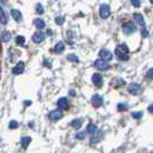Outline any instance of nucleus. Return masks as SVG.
<instances>
[{"label": "nucleus", "mask_w": 153, "mask_h": 153, "mask_svg": "<svg viewBox=\"0 0 153 153\" xmlns=\"http://www.w3.org/2000/svg\"><path fill=\"white\" fill-rule=\"evenodd\" d=\"M134 7H139L140 6V0H130Z\"/></svg>", "instance_id": "nucleus-28"}, {"label": "nucleus", "mask_w": 153, "mask_h": 153, "mask_svg": "<svg viewBox=\"0 0 153 153\" xmlns=\"http://www.w3.org/2000/svg\"><path fill=\"white\" fill-rule=\"evenodd\" d=\"M44 39H45V35H44L43 32H36V33L32 36V42L36 43V44L42 43Z\"/></svg>", "instance_id": "nucleus-11"}, {"label": "nucleus", "mask_w": 153, "mask_h": 153, "mask_svg": "<svg viewBox=\"0 0 153 153\" xmlns=\"http://www.w3.org/2000/svg\"><path fill=\"white\" fill-rule=\"evenodd\" d=\"M101 138V131L100 130H96L93 134L91 135V139H90V143L91 144H97Z\"/></svg>", "instance_id": "nucleus-9"}, {"label": "nucleus", "mask_w": 153, "mask_h": 153, "mask_svg": "<svg viewBox=\"0 0 153 153\" xmlns=\"http://www.w3.org/2000/svg\"><path fill=\"white\" fill-rule=\"evenodd\" d=\"M91 101H92V105H93L94 107H100V106L102 105V98H101V96H99V94L92 96Z\"/></svg>", "instance_id": "nucleus-7"}, {"label": "nucleus", "mask_w": 153, "mask_h": 153, "mask_svg": "<svg viewBox=\"0 0 153 153\" xmlns=\"http://www.w3.org/2000/svg\"><path fill=\"white\" fill-rule=\"evenodd\" d=\"M97 130V127H96V126H94V124H93V123H90V124H89V126H88V128H86V131H88V132H89V134H93V132H94V131Z\"/></svg>", "instance_id": "nucleus-22"}, {"label": "nucleus", "mask_w": 153, "mask_h": 153, "mask_svg": "<svg viewBox=\"0 0 153 153\" xmlns=\"http://www.w3.org/2000/svg\"><path fill=\"white\" fill-rule=\"evenodd\" d=\"M10 38H12L10 32H8V31H2V33H1V39H2V42H4V43L9 42Z\"/></svg>", "instance_id": "nucleus-17"}, {"label": "nucleus", "mask_w": 153, "mask_h": 153, "mask_svg": "<svg viewBox=\"0 0 153 153\" xmlns=\"http://www.w3.org/2000/svg\"><path fill=\"white\" fill-rule=\"evenodd\" d=\"M8 21V17L6 15V13H5V10H4V8L0 6V23L1 24H6Z\"/></svg>", "instance_id": "nucleus-14"}, {"label": "nucleus", "mask_w": 153, "mask_h": 153, "mask_svg": "<svg viewBox=\"0 0 153 153\" xmlns=\"http://www.w3.org/2000/svg\"><path fill=\"white\" fill-rule=\"evenodd\" d=\"M63 50H65V44L62 42H59L56 45L54 46V52L55 53H61Z\"/></svg>", "instance_id": "nucleus-18"}, {"label": "nucleus", "mask_w": 153, "mask_h": 153, "mask_svg": "<svg viewBox=\"0 0 153 153\" xmlns=\"http://www.w3.org/2000/svg\"><path fill=\"white\" fill-rule=\"evenodd\" d=\"M71 127H73L74 129H79V128L82 127V121H81L79 119L73 120V121H71Z\"/></svg>", "instance_id": "nucleus-20"}, {"label": "nucleus", "mask_w": 153, "mask_h": 153, "mask_svg": "<svg viewBox=\"0 0 153 153\" xmlns=\"http://www.w3.org/2000/svg\"><path fill=\"white\" fill-rule=\"evenodd\" d=\"M134 20L137 22L138 25H140V27H145V21H144V17H143V15L140 14V13H135L134 14Z\"/></svg>", "instance_id": "nucleus-10"}, {"label": "nucleus", "mask_w": 153, "mask_h": 153, "mask_svg": "<svg viewBox=\"0 0 153 153\" xmlns=\"http://www.w3.org/2000/svg\"><path fill=\"white\" fill-rule=\"evenodd\" d=\"M55 22H56V24H58V25H61L62 23L65 22V19H63L62 16H58V17L55 19Z\"/></svg>", "instance_id": "nucleus-26"}, {"label": "nucleus", "mask_w": 153, "mask_h": 153, "mask_svg": "<svg viewBox=\"0 0 153 153\" xmlns=\"http://www.w3.org/2000/svg\"><path fill=\"white\" fill-rule=\"evenodd\" d=\"M149 111H150V112H152V105H150V107H149Z\"/></svg>", "instance_id": "nucleus-34"}, {"label": "nucleus", "mask_w": 153, "mask_h": 153, "mask_svg": "<svg viewBox=\"0 0 153 153\" xmlns=\"http://www.w3.org/2000/svg\"><path fill=\"white\" fill-rule=\"evenodd\" d=\"M17 127H19V123L16 121H10V123H9V128L10 129H16Z\"/></svg>", "instance_id": "nucleus-27"}, {"label": "nucleus", "mask_w": 153, "mask_h": 153, "mask_svg": "<svg viewBox=\"0 0 153 153\" xmlns=\"http://www.w3.org/2000/svg\"><path fill=\"white\" fill-rule=\"evenodd\" d=\"M35 25H36V28H38L39 30L44 29L45 28V21H43L42 19H36L35 20Z\"/></svg>", "instance_id": "nucleus-19"}, {"label": "nucleus", "mask_w": 153, "mask_h": 153, "mask_svg": "<svg viewBox=\"0 0 153 153\" xmlns=\"http://www.w3.org/2000/svg\"><path fill=\"white\" fill-rule=\"evenodd\" d=\"M111 14V8L108 5L106 4H102V5H100L99 7V15L101 19H107L108 16Z\"/></svg>", "instance_id": "nucleus-2"}, {"label": "nucleus", "mask_w": 153, "mask_h": 153, "mask_svg": "<svg viewBox=\"0 0 153 153\" xmlns=\"http://www.w3.org/2000/svg\"><path fill=\"white\" fill-rule=\"evenodd\" d=\"M92 83L96 85V86L100 88L102 85V76L100 74H93L92 75Z\"/></svg>", "instance_id": "nucleus-8"}, {"label": "nucleus", "mask_w": 153, "mask_h": 153, "mask_svg": "<svg viewBox=\"0 0 153 153\" xmlns=\"http://www.w3.org/2000/svg\"><path fill=\"white\" fill-rule=\"evenodd\" d=\"M147 78H149V79H152V69L149 70V73H147Z\"/></svg>", "instance_id": "nucleus-33"}, {"label": "nucleus", "mask_w": 153, "mask_h": 153, "mask_svg": "<svg viewBox=\"0 0 153 153\" xmlns=\"http://www.w3.org/2000/svg\"><path fill=\"white\" fill-rule=\"evenodd\" d=\"M61 117H62V112L60 109H55V111H52V112L50 113V119H51V120L56 121V120H59V119H61Z\"/></svg>", "instance_id": "nucleus-12"}, {"label": "nucleus", "mask_w": 153, "mask_h": 153, "mask_svg": "<svg viewBox=\"0 0 153 153\" xmlns=\"http://www.w3.org/2000/svg\"><path fill=\"white\" fill-rule=\"evenodd\" d=\"M142 36H143V37H147V36H149V32L146 30V28H143V29H142Z\"/></svg>", "instance_id": "nucleus-31"}, {"label": "nucleus", "mask_w": 153, "mask_h": 153, "mask_svg": "<svg viewBox=\"0 0 153 153\" xmlns=\"http://www.w3.org/2000/svg\"><path fill=\"white\" fill-rule=\"evenodd\" d=\"M68 60H69V61H74V62H79V59L77 58L76 55H74V54H69Z\"/></svg>", "instance_id": "nucleus-24"}, {"label": "nucleus", "mask_w": 153, "mask_h": 153, "mask_svg": "<svg viewBox=\"0 0 153 153\" xmlns=\"http://www.w3.org/2000/svg\"><path fill=\"white\" fill-rule=\"evenodd\" d=\"M1 1H4V0H1Z\"/></svg>", "instance_id": "nucleus-36"}, {"label": "nucleus", "mask_w": 153, "mask_h": 153, "mask_svg": "<svg viewBox=\"0 0 153 153\" xmlns=\"http://www.w3.org/2000/svg\"><path fill=\"white\" fill-rule=\"evenodd\" d=\"M117 108H119L120 111H124V109H127V106H126L124 104H119V105H117Z\"/></svg>", "instance_id": "nucleus-32"}, {"label": "nucleus", "mask_w": 153, "mask_h": 153, "mask_svg": "<svg viewBox=\"0 0 153 153\" xmlns=\"http://www.w3.org/2000/svg\"><path fill=\"white\" fill-rule=\"evenodd\" d=\"M122 30L126 35H131V33H134L137 29H136V25H135L132 22H128V23H124V24H123Z\"/></svg>", "instance_id": "nucleus-3"}, {"label": "nucleus", "mask_w": 153, "mask_h": 153, "mask_svg": "<svg viewBox=\"0 0 153 153\" xmlns=\"http://www.w3.org/2000/svg\"><path fill=\"white\" fill-rule=\"evenodd\" d=\"M115 54H116L117 59H120L121 61L129 60V50H128V47L124 45V44L119 45L115 48Z\"/></svg>", "instance_id": "nucleus-1"}, {"label": "nucleus", "mask_w": 153, "mask_h": 153, "mask_svg": "<svg viewBox=\"0 0 153 153\" xmlns=\"http://www.w3.org/2000/svg\"><path fill=\"white\" fill-rule=\"evenodd\" d=\"M58 106L60 108H68V99L67 98H60L58 100Z\"/></svg>", "instance_id": "nucleus-16"}, {"label": "nucleus", "mask_w": 153, "mask_h": 153, "mask_svg": "<svg viewBox=\"0 0 153 153\" xmlns=\"http://www.w3.org/2000/svg\"><path fill=\"white\" fill-rule=\"evenodd\" d=\"M142 115H143L142 112H134V113H132V116H134L135 119H140V117H142Z\"/></svg>", "instance_id": "nucleus-29"}, {"label": "nucleus", "mask_w": 153, "mask_h": 153, "mask_svg": "<svg viewBox=\"0 0 153 153\" xmlns=\"http://www.w3.org/2000/svg\"><path fill=\"white\" fill-rule=\"evenodd\" d=\"M15 42L17 45H23L24 42H25V38H24L23 36H17V37L15 38Z\"/></svg>", "instance_id": "nucleus-23"}, {"label": "nucleus", "mask_w": 153, "mask_h": 153, "mask_svg": "<svg viewBox=\"0 0 153 153\" xmlns=\"http://www.w3.org/2000/svg\"><path fill=\"white\" fill-rule=\"evenodd\" d=\"M99 56L101 60H104V61H111L112 59H113V55H112V53L109 52V51H107V50H100L99 52Z\"/></svg>", "instance_id": "nucleus-4"}, {"label": "nucleus", "mask_w": 153, "mask_h": 153, "mask_svg": "<svg viewBox=\"0 0 153 153\" xmlns=\"http://www.w3.org/2000/svg\"><path fill=\"white\" fill-rule=\"evenodd\" d=\"M76 137L78 138V139H84L85 138V134L84 132H78L76 135Z\"/></svg>", "instance_id": "nucleus-30"}, {"label": "nucleus", "mask_w": 153, "mask_h": 153, "mask_svg": "<svg viewBox=\"0 0 153 153\" xmlns=\"http://www.w3.org/2000/svg\"><path fill=\"white\" fill-rule=\"evenodd\" d=\"M94 67L97 69H100V70H108L109 69V65L106 61H104L101 59H98V60L94 61Z\"/></svg>", "instance_id": "nucleus-5"}, {"label": "nucleus", "mask_w": 153, "mask_h": 153, "mask_svg": "<svg viewBox=\"0 0 153 153\" xmlns=\"http://www.w3.org/2000/svg\"><path fill=\"white\" fill-rule=\"evenodd\" d=\"M36 10H37V13H38V14H43V13H44V8H43V6H42L40 4H37V6H36Z\"/></svg>", "instance_id": "nucleus-25"}, {"label": "nucleus", "mask_w": 153, "mask_h": 153, "mask_svg": "<svg viewBox=\"0 0 153 153\" xmlns=\"http://www.w3.org/2000/svg\"><path fill=\"white\" fill-rule=\"evenodd\" d=\"M12 16H13V19L17 21V22H20L21 20H22V14H21V12L20 10H17V9H12Z\"/></svg>", "instance_id": "nucleus-15"}, {"label": "nucleus", "mask_w": 153, "mask_h": 153, "mask_svg": "<svg viewBox=\"0 0 153 153\" xmlns=\"http://www.w3.org/2000/svg\"><path fill=\"white\" fill-rule=\"evenodd\" d=\"M30 142H31V137H29V136L23 137L22 138V147L23 149H27V147L29 146V144H30Z\"/></svg>", "instance_id": "nucleus-21"}, {"label": "nucleus", "mask_w": 153, "mask_h": 153, "mask_svg": "<svg viewBox=\"0 0 153 153\" xmlns=\"http://www.w3.org/2000/svg\"><path fill=\"white\" fill-rule=\"evenodd\" d=\"M140 90H142V88L137 83H131V84L128 85V91L132 93V94H137V93L140 92Z\"/></svg>", "instance_id": "nucleus-6"}, {"label": "nucleus", "mask_w": 153, "mask_h": 153, "mask_svg": "<svg viewBox=\"0 0 153 153\" xmlns=\"http://www.w3.org/2000/svg\"><path fill=\"white\" fill-rule=\"evenodd\" d=\"M150 2H151V4H153V0H150Z\"/></svg>", "instance_id": "nucleus-35"}, {"label": "nucleus", "mask_w": 153, "mask_h": 153, "mask_svg": "<svg viewBox=\"0 0 153 153\" xmlns=\"http://www.w3.org/2000/svg\"><path fill=\"white\" fill-rule=\"evenodd\" d=\"M23 70H24V62H19L17 65H16L15 67L13 68V74H15V75H20V74H22Z\"/></svg>", "instance_id": "nucleus-13"}]
</instances>
